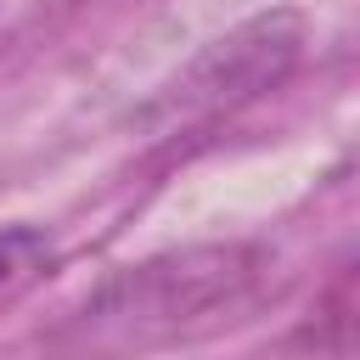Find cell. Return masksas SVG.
I'll return each mask as SVG.
<instances>
[{
    "mask_svg": "<svg viewBox=\"0 0 360 360\" xmlns=\"http://www.w3.org/2000/svg\"><path fill=\"white\" fill-rule=\"evenodd\" d=\"M264 248L248 242H214V248H180L158 253L146 264L118 270L96 292H84L73 309H62L51 326L11 343L0 360H135L174 338H191L253 298L264 281Z\"/></svg>",
    "mask_w": 360,
    "mask_h": 360,
    "instance_id": "6da1fadb",
    "label": "cell"
},
{
    "mask_svg": "<svg viewBox=\"0 0 360 360\" xmlns=\"http://www.w3.org/2000/svg\"><path fill=\"white\" fill-rule=\"evenodd\" d=\"M298 51H304V17L298 11H264L242 28H231L225 39H214L169 84V96L152 107V118H163L169 135H180L191 124H214L219 112L276 90L292 73Z\"/></svg>",
    "mask_w": 360,
    "mask_h": 360,
    "instance_id": "7a4b0ae2",
    "label": "cell"
},
{
    "mask_svg": "<svg viewBox=\"0 0 360 360\" xmlns=\"http://www.w3.org/2000/svg\"><path fill=\"white\" fill-rule=\"evenodd\" d=\"M51 264V236L34 225H6L0 231V292L28 287L39 270Z\"/></svg>",
    "mask_w": 360,
    "mask_h": 360,
    "instance_id": "3957f363",
    "label": "cell"
}]
</instances>
